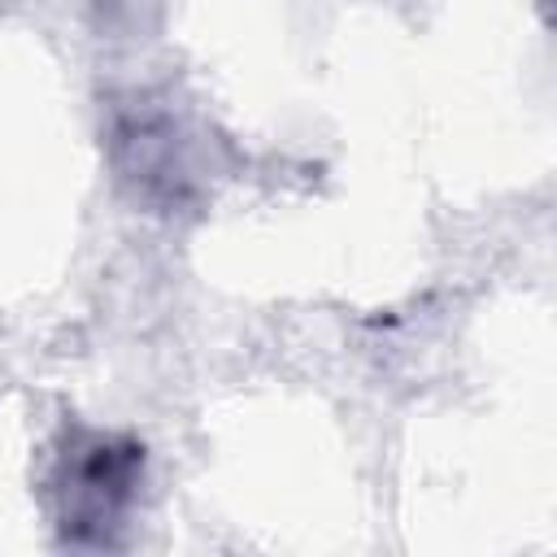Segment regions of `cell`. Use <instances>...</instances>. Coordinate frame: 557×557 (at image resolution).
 Segmentation results:
<instances>
[{"instance_id":"cell-1","label":"cell","mask_w":557,"mask_h":557,"mask_svg":"<svg viewBox=\"0 0 557 557\" xmlns=\"http://www.w3.org/2000/svg\"><path fill=\"white\" fill-rule=\"evenodd\" d=\"M139 448L109 440V435H83L70 444L61 466V496H65V527H104L113 522L139 479Z\"/></svg>"},{"instance_id":"cell-2","label":"cell","mask_w":557,"mask_h":557,"mask_svg":"<svg viewBox=\"0 0 557 557\" xmlns=\"http://www.w3.org/2000/svg\"><path fill=\"white\" fill-rule=\"evenodd\" d=\"M113 148H117L122 178H131L139 187V196H148V200H157V196L161 200H178L191 187V165H187L183 135H178L174 117L135 109L113 131Z\"/></svg>"}]
</instances>
